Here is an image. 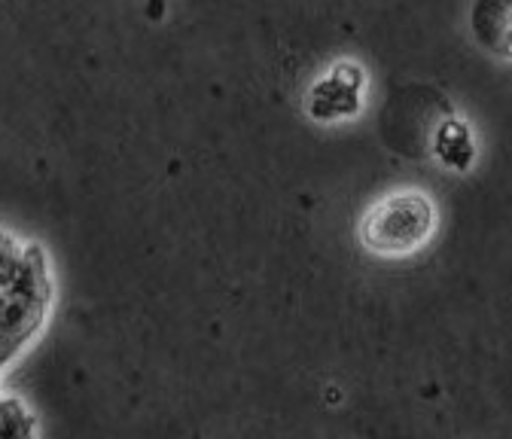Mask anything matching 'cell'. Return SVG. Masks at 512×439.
Returning <instances> with one entry per match:
<instances>
[{"instance_id": "obj_1", "label": "cell", "mask_w": 512, "mask_h": 439, "mask_svg": "<svg viewBox=\"0 0 512 439\" xmlns=\"http://www.w3.org/2000/svg\"><path fill=\"white\" fill-rule=\"evenodd\" d=\"M52 302V278L43 247L25 244L16 272L0 284V369L43 327Z\"/></svg>"}, {"instance_id": "obj_2", "label": "cell", "mask_w": 512, "mask_h": 439, "mask_svg": "<svg viewBox=\"0 0 512 439\" xmlns=\"http://www.w3.org/2000/svg\"><path fill=\"white\" fill-rule=\"evenodd\" d=\"M439 229L436 202L424 190H397L378 199L360 220V241L375 257H412Z\"/></svg>"}, {"instance_id": "obj_3", "label": "cell", "mask_w": 512, "mask_h": 439, "mask_svg": "<svg viewBox=\"0 0 512 439\" xmlns=\"http://www.w3.org/2000/svg\"><path fill=\"white\" fill-rule=\"evenodd\" d=\"M366 68L357 61H336L333 68L320 74L308 95H305V113L320 125H339L363 113L366 104Z\"/></svg>"}, {"instance_id": "obj_4", "label": "cell", "mask_w": 512, "mask_h": 439, "mask_svg": "<svg viewBox=\"0 0 512 439\" xmlns=\"http://www.w3.org/2000/svg\"><path fill=\"white\" fill-rule=\"evenodd\" d=\"M430 156L448 174H470L479 162V138L473 125L458 113L442 116L430 132Z\"/></svg>"}, {"instance_id": "obj_5", "label": "cell", "mask_w": 512, "mask_h": 439, "mask_svg": "<svg viewBox=\"0 0 512 439\" xmlns=\"http://www.w3.org/2000/svg\"><path fill=\"white\" fill-rule=\"evenodd\" d=\"M470 34L482 52L512 61V0H473Z\"/></svg>"}, {"instance_id": "obj_6", "label": "cell", "mask_w": 512, "mask_h": 439, "mask_svg": "<svg viewBox=\"0 0 512 439\" xmlns=\"http://www.w3.org/2000/svg\"><path fill=\"white\" fill-rule=\"evenodd\" d=\"M37 421L19 397H0V436H34Z\"/></svg>"}]
</instances>
